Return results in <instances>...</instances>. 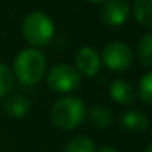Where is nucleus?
Returning a JSON list of instances; mask_svg holds the SVG:
<instances>
[{
	"mask_svg": "<svg viewBox=\"0 0 152 152\" xmlns=\"http://www.w3.org/2000/svg\"><path fill=\"white\" fill-rule=\"evenodd\" d=\"M96 152H118L115 148H112V146H102L100 149H97Z\"/></svg>",
	"mask_w": 152,
	"mask_h": 152,
	"instance_id": "17",
	"label": "nucleus"
},
{
	"mask_svg": "<svg viewBox=\"0 0 152 152\" xmlns=\"http://www.w3.org/2000/svg\"><path fill=\"white\" fill-rule=\"evenodd\" d=\"M109 96L118 104H131L136 100V93L131 84L124 79H116L109 85Z\"/></svg>",
	"mask_w": 152,
	"mask_h": 152,
	"instance_id": "9",
	"label": "nucleus"
},
{
	"mask_svg": "<svg viewBox=\"0 0 152 152\" xmlns=\"http://www.w3.org/2000/svg\"><path fill=\"white\" fill-rule=\"evenodd\" d=\"M121 125L131 133H143L149 127V118L145 112L140 110H127L121 116Z\"/></svg>",
	"mask_w": 152,
	"mask_h": 152,
	"instance_id": "10",
	"label": "nucleus"
},
{
	"mask_svg": "<svg viewBox=\"0 0 152 152\" xmlns=\"http://www.w3.org/2000/svg\"><path fill=\"white\" fill-rule=\"evenodd\" d=\"M3 109L12 118H24L31 109L30 100L24 94H8L3 102Z\"/></svg>",
	"mask_w": 152,
	"mask_h": 152,
	"instance_id": "8",
	"label": "nucleus"
},
{
	"mask_svg": "<svg viewBox=\"0 0 152 152\" xmlns=\"http://www.w3.org/2000/svg\"><path fill=\"white\" fill-rule=\"evenodd\" d=\"M87 116L84 100L75 96H66L57 100L51 109V121L54 127L61 131H72L78 128Z\"/></svg>",
	"mask_w": 152,
	"mask_h": 152,
	"instance_id": "2",
	"label": "nucleus"
},
{
	"mask_svg": "<svg viewBox=\"0 0 152 152\" xmlns=\"http://www.w3.org/2000/svg\"><path fill=\"white\" fill-rule=\"evenodd\" d=\"M96 143L87 136H78L66 145V152H96Z\"/></svg>",
	"mask_w": 152,
	"mask_h": 152,
	"instance_id": "13",
	"label": "nucleus"
},
{
	"mask_svg": "<svg viewBox=\"0 0 152 152\" xmlns=\"http://www.w3.org/2000/svg\"><path fill=\"white\" fill-rule=\"evenodd\" d=\"M87 2H90V3H103V2H106V0H87Z\"/></svg>",
	"mask_w": 152,
	"mask_h": 152,
	"instance_id": "18",
	"label": "nucleus"
},
{
	"mask_svg": "<svg viewBox=\"0 0 152 152\" xmlns=\"http://www.w3.org/2000/svg\"><path fill=\"white\" fill-rule=\"evenodd\" d=\"M85 118H88L90 124L93 127H96L97 130L109 128L112 125V121H113V115H112L110 109L106 107V106H102V104L93 106Z\"/></svg>",
	"mask_w": 152,
	"mask_h": 152,
	"instance_id": "11",
	"label": "nucleus"
},
{
	"mask_svg": "<svg viewBox=\"0 0 152 152\" xmlns=\"http://www.w3.org/2000/svg\"><path fill=\"white\" fill-rule=\"evenodd\" d=\"M130 17V6L125 0H106L102 8V21L109 27H121Z\"/></svg>",
	"mask_w": 152,
	"mask_h": 152,
	"instance_id": "7",
	"label": "nucleus"
},
{
	"mask_svg": "<svg viewBox=\"0 0 152 152\" xmlns=\"http://www.w3.org/2000/svg\"><path fill=\"white\" fill-rule=\"evenodd\" d=\"M102 61L112 72H125L133 64V51L124 42H110L102 52Z\"/></svg>",
	"mask_w": 152,
	"mask_h": 152,
	"instance_id": "5",
	"label": "nucleus"
},
{
	"mask_svg": "<svg viewBox=\"0 0 152 152\" xmlns=\"http://www.w3.org/2000/svg\"><path fill=\"white\" fill-rule=\"evenodd\" d=\"M46 84L48 87L58 93V94H67L75 91L81 84V75L75 69V66L70 64H57L54 66L48 75H46Z\"/></svg>",
	"mask_w": 152,
	"mask_h": 152,
	"instance_id": "4",
	"label": "nucleus"
},
{
	"mask_svg": "<svg viewBox=\"0 0 152 152\" xmlns=\"http://www.w3.org/2000/svg\"><path fill=\"white\" fill-rule=\"evenodd\" d=\"M14 84H15V78L12 70L6 64L0 63V99L6 97L12 91Z\"/></svg>",
	"mask_w": 152,
	"mask_h": 152,
	"instance_id": "14",
	"label": "nucleus"
},
{
	"mask_svg": "<svg viewBox=\"0 0 152 152\" xmlns=\"http://www.w3.org/2000/svg\"><path fill=\"white\" fill-rule=\"evenodd\" d=\"M139 96L140 100L146 104L151 106L152 104V73L146 72L139 82Z\"/></svg>",
	"mask_w": 152,
	"mask_h": 152,
	"instance_id": "16",
	"label": "nucleus"
},
{
	"mask_svg": "<svg viewBox=\"0 0 152 152\" xmlns=\"http://www.w3.org/2000/svg\"><path fill=\"white\" fill-rule=\"evenodd\" d=\"M75 69L84 76H96L102 69V57L91 46H82L75 55Z\"/></svg>",
	"mask_w": 152,
	"mask_h": 152,
	"instance_id": "6",
	"label": "nucleus"
},
{
	"mask_svg": "<svg viewBox=\"0 0 152 152\" xmlns=\"http://www.w3.org/2000/svg\"><path fill=\"white\" fill-rule=\"evenodd\" d=\"M143 152H152V145L149 143V145H148V146L145 148V151H143Z\"/></svg>",
	"mask_w": 152,
	"mask_h": 152,
	"instance_id": "19",
	"label": "nucleus"
},
{
	"mask_svg": "<svg viewBox=\"0 0 152 152\" xmlns=\"http://www.w3.org/2000/svg\"><path fill=\"white\" fill-rule=\"evenodd\" d=\"M151 6H152V0H136L134 2V8H133L134 18L145 28H151L152 27Z\"/></svg>",
	"mask_w": 152,
	"mask_h": 152,
	"instance_id": "12",
	"label": "nucleus"
},
{
	"mask_svg": "<svg viewBox=\"0 0 152 152\" xmlns=\"http://www.w3.org/2000/svg\"><path fill=\"white\" fill-rule=\"evenodd\" d=\"M23 34L33 48H45L55 34V26L49 15L36 11L28 14L23 21Z\"/></svg>",
	"mask_w": 152,
	"mask_h": 152,
	"instance_id": "3",
	"label": "nucleus"
},
{
	"mask_svg": "<svg viewBox=\"0 0 152 152\" xmlns=\"http://www.w3.org/2000/svg\"><path fill=\"white\" fill-rule=\"evenodd\" d=\"M139 58L145 67L152 66V34L146 33L139 42Z\"/></svg>",
	"mask_w": 152,
	"mask_h": 152,
	"instance_id": "15",
	"label": "nucleus"
},
{
	"mask_svg": "<svg viewBox=\"0 0 152 152\" xmlns=\"http://www.w3.org/2000/svg\"><path fill=\"white\" fill-rule=\"evenodd\" d=\"M46 73V58L37 48L23 49L14 61V78L23 85L31 87L39 84Z\"/></svg>",
	"mask_w": 152,
	"mask_h": 152,
	"instance_id": "1",
	"label": "nucleus"
}]
</instances>
